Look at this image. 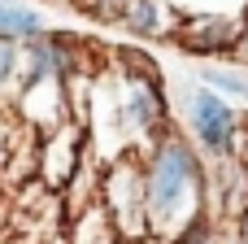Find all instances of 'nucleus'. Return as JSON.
<instances>
[{
    "mask_svg": "<svg viewBox=\"0 0 248 244\" xmlns=\"http://www.w3.org/2000/svg\"><path fill=\"white\" fill-rule=\"evenodd\" d=\"M140 170L153 236H179L192 218L209 214V162L179 127L140 148Z\"/></svg>",
    "mask_w": 248,
    "mask_h": 244,
    "instance_id": "nucleus-1",
    "label": "nucleus"
},
{
    "mask_svg": "<svg viewBox=\"0 0 248 244\" xmlns=\"http://www.w3.org/2000/svg\"><path fill=\"white\" fill-rule=\"evenodd\" d=\"M170 105H174V127L205 153V162H235L248 135V114L209 92L196 74L174 70L170 74Z\"/></svg>",
    "mask_w": 248,
    "mask_h": 244,
    "instance_id": "nucleus-2",
    "label": "nucleus"
},
{
    "mask_svg": "<svg viewBox=\"0 0 248 244\" xmlns=\"http://www.w3.org/2000/svg\"><path fill=\"white\" fill-rule=\"evenodd\" d=\"M96 205L105 210L113 236H118L122 244H140V240L153 236L140 153H126V157H113V162L100 166V192H96Z\"/></svg>",
    "mask_w": 248,
    "mask_h": 244,
    "instance_id": "nucleus-3",
    "label": "nucleus"
},
{
    "mask_svg": "<svg viewBox=\"0 0 248 244\" xmlns=\"http://www.w3.org/2000/svg\"><path fill=\"white\" fill-rule=\"evenodd\" d=\"M83 52H87V39L78 31H65V26H52L44 31L39 39L22 44V83L17 87H70V79L83 74Z\"/></svg>",
    "mask_w": 248,
    "mask_h": 244,
    "instance_id": "nucleus-4",
    "label": "nucleus"
},
{
    "mask_svg": "<svg viewBox=\"0 0 248 244\" xmlns=\"http://www.w3.org/2000/svg\"><path fill=\"white\" fill-rule=\"evenodd\" d=\"M183 57H196V61H235L240 52V17L235 13H222V9H183L179 17V31L170 39Z\"/></svg>",
    "mask_w": 248,
    "mask_h": 244,
    "instance_id": "nucleus-5",
    "label": "nucleus"
},
{
    "mask_svg": "<svg viewBox=\"0 0 248 244\" xmlns=\"http://www.w3.org/2000/svg\"><path fill=\"white\" fill-rule=\"evenodd\" d=\"M87 135L78 122H65L61 131L44 135L39 144V179L52 188V192H65L83 170H87Z\"/></svg>",
    "mask_w": 248,
    "mask_h": 244,
    "instance_id": "nucleus-6",
    "label": "nucleus"
},
{
    "mask_svg": "<svg viewBox=\"0 0 248 244\" xmlns=\"http://www.w3.org/2000/svg\"><path fill=\"white\" fill-rule=\"evenodd\" d=\"M179 17H183V9L174 0H126L118 26L131 39H144V44H161L166 39L170 44L174 31H179Z\"/></svg>",
    "mask_w": 248,
    "mask_h": 244,
    "instance_id": "nucleus-7",
    "label": "nucleus"
},
{
    "mask_svg": "<svg viewBox=\"0 0 248 244\" xmlns=\"http://www.w3.org/2000/svg\"><path fill=\"white\" fill-rule=\"evenodd\" d=\"M248 210V170L235 162H214L209 166V214L222 227H235V218Z\"/></svg>",
    "mask_w": 248,
    "mask_h": 244,
    "instance_id": "nucleus-8",
    "label": "nucleus"
},
{
    "mask_svg": "<svg viewBox=\"0 0 248 244\" xmlns=\"http://www.w3.org/2000/svg\"><path fill=\"white\" fill-rule=\"evenodd\" d=\"M44 31H52V26H48V13L35 0H0V39L31 44Z\"/></svg>",
    "mask_w": 248,
    "mask_h": 244,
    "instance_id": "nucleus-9",
    "label": "nucleus"
},
{
    "mask_svg": "<svg viewBox=\"0 0 248 244\" xmlns=\"http://www.w3.org/2000/svg\"><path fill=\"white\" fill-rule=\"evenodd\" d=\"M196 79H201L209 92H218L222 100L248 105V65H235V61H209V65L196 70Z\"/></svg>",
    "mask_w": 248,
    "mask_h": 244,
    "instance_id": "nucleus-10",
    "label": "nucleus"
},
{
    "mask_svg": "<svg viewBox=\"0 0 248 244\" xmlns=\"http://www.w3.org/2000/svg\"><path fill=\"white\" fill-rule=\"evenodd\" d=\"M17 83H22V44L0 39V96L17 92Z\"/></svg>",
    "mask_w": 248,
    "mask_h": 244,
    "instance_id": "nucleus-11",
    "label": "nucleus"
},
{
    "mask_svg": "<svg viewBox=\"0 0 248 244\" xmlns=\"http://www.w3.org/2000/svg\"><path fill=\"white\" fill-rule=\"evenodd\" d=\"M218 231H222V223L214 218V214H201V218H192L179 236H170L174 244H218Z\"/></svg>",
    "mask_w": 248,
    "mask_h": 244,
    "instance_id": "nucleus-12",
    "label": "nucleus"
},
{
    "mask_svg": "<svg viewBox=\"0 0 248 244\" xmlns=\"http://www.w3.org/2000/svg\"><path fill=\"white\" fill-rule=\"evenodd\" d=\"M231 231L240 236V244H248V210L240 214V218H235V227H231Z\"/></svg>",
    "mask_w": 248,
    "mask_h": 244,
    "instance_id": "nucleus-13",
    "label": "nucleus"
},
{
    "mask_svg": "<svg viewBox=\"0 0 248 244\" xmlns=\"http://www.w3.org/2000/svg\"><path fill=\"white\" fill-rule=\"evenodd\" d=\"M218 244H240V236H235L231 227H222V231H218Z\"/></svg>",
    "mask_w": 248,
    "mask_h": 244,
    "instance_id": "nucleus-14",
    "label": "nucleus"
},
{
    "mask_svg": "<svg viewBox=\"0 0 248 244\" xmlns=\"http://www.w3.org/2000/svg\"><path fill=\"white\" fill-rule=\"evenodd\" d=\"M140 244H174L170 236H148V240H140Z\"/></svg>",
    "mask_w": 248,
    "mask_h": 244,
    "instance_id": "nucleus-15",
    "label": "nucleus"
},
{
    "mask_svg": "<svg viewBox=\"0 0 248 244\" xmlns=\"http://www.w3.org/2000/svg\"><path fill=\"white\" fill-rule=\"evenodd\" d=\"M240 166L248 170V135H244V148H240Z\"/></svg>",
    "mask_w": 248,
    "mask_h": 244,
    "instance_id": "nucleus-16",
    "label": "nucleus"
}]
</instances>
